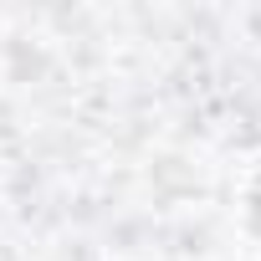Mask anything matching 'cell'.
<instances>
[{"label": "cell", "mask_w": 261, "mask_h": 261, "mask_svg": "<svg viewBox=\"0 0 261 261\" xmlns=\"http://www.w3.org/2000/svg\"><path fill=\"white\" fill-rule=\"evenodd\" d=\"M251 230L261 236V179H256V190H251Z\"/></svg>", "instance_id": "1"}]
</instances>
